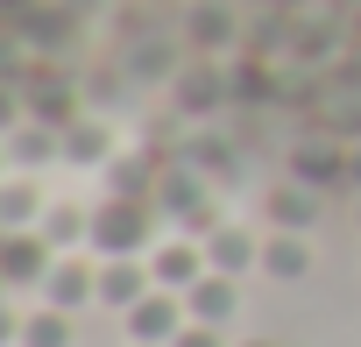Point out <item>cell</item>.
I'll list each match as a JSON object with an SVG mask.
<instances>
[{"mask_svg":"<svg viewBox=\"0 0 361 347\" xmlns=\"http://www.w3.org/2000/svg\"><path fill=\"white\" fill-rule=\"evenodd\" d=\"M15 347H71V312H57V305L22 312V340Z\"/></svg>","mask_w":361,"mask_h":347,"instance_id":"obj_10","label":"cell"},{"mask_svg":"<svg viewBox=\"0 0 361 347\" xmlns=\"http://www.w3.org/2000/svg\"><path fill=\"white\" fill-rule=\"evenodd\" d=\"M262 269H269L276 284H298V276L312 269V241H305V234H290V227L262 234Z\"/></svg>","mask_w":361,"mask_h":347,"instance_id":"obj_8","label":"cell"},{"mask_svg":"<svg viewBox=\"0 0 361 347\" xmlns=\"http://www.w3.org/2000/svg\"><path fill=\"white\" fill-rule=\"evenodd\" d=\"M149 276H156L163 291H177V298H185V291L206 276V241H163V248L149 255Z\"/></svg>","mask_w":361,"mask_h":347,"instance_id":"obj_3","label":"cell"},{"mask_svg":"<svg viewBox=\"0 0 361 347\" xmlns=\"http://www.w3.org/2000/svg\"><path fill=\"white\" fill-rule=\"evenodd\" d=\"M149 262H128V255H114V262H99V305H114V312H128L135 298H149Z\"/></svg>","mask_w":361,"mask_h":347,"instance_id":"obj_6","label":"cell"},{"mask_svg":"<svg viewBox=\"0 0 361 347\" xmlns=\"http://www.w3.org/2000/svg\"><path fill=\"white\" fill-rule=\"evenodd\" d=\"M185 312H192V326H234V312H241V276H220V269H206L192 291H185Z\"/></svg>","mask_w":361,"mask_h":347,"instance_id":"obj_2","label":"cell"},{"mask_svg":"<svg viewBox=\"0 0 361 347\" xmlns=\"http://www.w3.org/2000/svg\"><path fill=\"white\" fill-rule=\"evenodd\" d=\"M43 298L57 305V312H78V305H92L99 298V269L92 262H50V276H43Z\"/></svg>","mask_w":361,"mask_h":347,"instance_id":"obj_4","label":"cell"},{"mask_svg":"<svg viewBox=\"0 0 361 347\" xmlns=\"http://www.w3.org/2000/svg\"><path fill=\"white\" fill-rule=\"evenodd\" d=\"M15 340H22V319H15L8 305H0V347H15Z\"/></svg>","mask_w":361,"mask_h":347,"instance_id":"obj_13","label":"cell"},{"mask_svg":"<svg viewBox=\"0 0 361 347\" xmlns=\"http://www.w3.org/2000/svg\"><path fill=\"white\" fill-rule=\"evenodd\" d=\"M92 241H99L106 255H135V241H142V213H128V206L92 213Z\"/></svg>","mask_w":361,"mask_h":347,"instance_id":"obj_9","label":"cell"},{"mask_svg":"<svg viewBox=\"0 0 361 347\" xmlns=\"http://www.w3.org/2000/svg\"><path fill=\"white\" fill-rule=\"evenodd\" d=\"M170 347H227V333H220V326H185Z\"/></svg>","mask_w":361,"mask_h":347,"instance_id":"obj_11","label":"cell"},{"mask_svg":"<svg viewBox=\"0 0 361 347\" xmlns=\"http://www.w3.org/2000/svg\"><path fill=\"white\" fill-rule=\"evenodd\" d=\"M276 220L298 234V220H305V192H276Z\"/></svg>","mask_w":361,"mask_h":347,"instance_id":"obj_12","label":"cell"},{"mask_svg":"<svg viewBox=\"0 0 361 347\" xmlns=\"http://www.w3.org/2000/svg\"><path fill=\"white\" fill-rule=\"evenodd\" d=\"M43 276H50L43 234H0V284H43Z\"/></svg>","mask_w":361,"mask_h":347,"instance_id":"obj_5","label":"cell"},{"mask_svg":"<svg viewBox=\"0 0 361 347\" xmlns=\"http://www.w3.org/2000/svg\"><path fill=\"white\" fill-rule=\"evenodd\" d=\"M241 347H269V340H241Z\"/></svg>","mask_w":361,"mask_h":347,"instance_id":"obj_14","label":"cell"},{"mask_svg":"<svg viewBox=\"0 0 361 347\" xmlns=\"http://www.w3.org/2000/svg\"><path fill=\"white\" fill-rule=\"evenodd\" d=\"M128 347H142V340H128Z\"/></svg>","mask_w":361,"mask_h":347,"instance_id":"obj_15","label":"cell"},{"mask_svg":"<svg viewBox=\"0 0 361 347\" xmlns=\"http://www.w3.org/2000/svg\"><path fill=\"white\" fill-rule=\"evenodd\" d=\"M121 326H128V340H142V347H170L177 333L192 326V312H185V298H177V291L149 284V298H135V305L121 312Z\"/></svg>","mask_w":361,"mask_h":347,"instance_id":"obj_1","label":"cell"},{"mask_svg":"<svg viewBox=\"0 0 361 347\" xmlns=\"http://www.w3.org/2000/svg\"><path fill=\"white\" fill-rule=\"evenodd\" d=\"M262 262V241L248 234V227H220L213 241H206V269H220V276H241V269H255Z\"/></svg>","mask_w":361,"mask_h":347,"instance_id":"obj_7","label":"cell"}]
</instances>
